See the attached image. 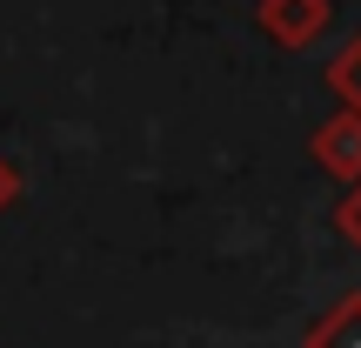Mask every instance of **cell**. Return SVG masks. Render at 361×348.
Here are the masks:
<instances>
[{
    "label": "cell",
    "mask_w": 361,
    "mask_h": 348,
    "mask_svg": "<svg viewBox=\"0 0 361 348\" xmlns=\"http://www.w3.org/2000/svg\"><path fill=\"white\" fill-rule=\"evenodd\" d=\"M255 20L274 47H314L335 20V7L328 0H255Z\"/></svg>",
    "instance_id": "obj_1"
},
{
    "label": "cell",
    "mask_w": 361,
    "mask_h": 348,
    "mask_svg": "<svg viewBox=\"0 0 361 348\" xmlns=\"http://www.w3.org/2000/svg\"><path fill=\"white\" fill-rule=\"evenodd\" d=\"M314 161H322L341 188H355V181H361V114L341 107L328 128H314Z\"/></svg>",
    "instance_id": "obj_2"
},
{
    "label": "cell",
    "mask_w": 361,
    "mask_h": 348,
    "mask_svg": "<svg viewBox=\"0 0 361 348\" xmlns=\"http://www.w3.org/2000/svg\"><path fill=\"white\" fill-rule=\"evenodd\" d=\"M301 348H361V295H341L328 315H314Z\"/></svg>",
    "instance_id": "obj_3"
},
{
    "label": "cell",
    "mask_w": 361,
    "mask_h": 348,
    "mask_svg": "<svg viewBox=\"0 0 361 348\" xmlns=\"http://www.w3.org/2000/svg\"><path fill=\"white\" fill-rule=\"evenodd\" d=\"M328 88H335V101L348 107V114H361V34L348 40V47H335V61H328Z\"/></svg>",
    "instance_id": "obj_4"
},
{
    "label": "cell",
    "mask_w": 361,
    "mask_h": 348,
    "mask_svg": "<svg viewBox=\"0 0 361 348\" xmlns=\"http://www.w3.org/2000/svg\"><path fill=\"white\" fill-rule=\"evenodd\" d=\"M335 228H341V234H348V241L361 248V181H355V188L335 201Z\"/></svg>",
    "instance_id": "obj_5"
},
{
    "label": "cell",
    "mask_w": 361,
    "mask_h": 348,
    "mask_svg": "<svg viewBox=\"0 0 361 348\" xmlns=\"http://www.w3.org/2000/svg\"><path fill=\"white\" fill-rule=\"evenodd\" d=\"M13 194H20V168H13V161L0 155V215L13 208Z\"/></svg>",
    "instance_id": "obj_6"
}]
</instances>
